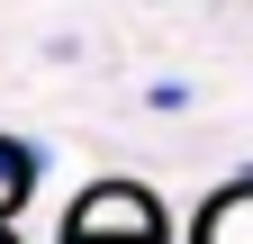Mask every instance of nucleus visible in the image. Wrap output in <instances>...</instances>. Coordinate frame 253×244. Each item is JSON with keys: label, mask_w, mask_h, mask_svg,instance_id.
<instances>
[{"label": "nucleus", "mask_w": 253, "mask_h": 244, "mask_svg": "<svg viewBox=\"0 0 253 244\" xmlns=\"http://www.w3.org/2000/svg\"><path fill=\"white\" fill-rule=\"evenodd\" d=\"M163 199L145 181H90L63 217V244H163Z\"/></svg>", "instance_id": "f257e3e1"}, {"label": "nucleus", "mask_w": 253, "mask_h": 244, "mask_svg": "<svg viewBox=\"0 0 253 244\" xmlns=\"http://www.w3.org/2000/svg\"><path fill=\"white\" fill-rule=\"evenodd\" d=\"M190 244H253V172H235L226 190H208L199 226H190Z\"/></svg>", "instance_id": "f03ea898"}, {"label": "nucleus", "mask_w": 253, "mask_h": 244, "mask_svg": "<svg viewBox=\"0 0 253 244\" xmlns=\"http://www.w3.org/2000/svg\"><path fill=\"white\" fill-rule=\"evenodd\" d=\"M37 172H45V145H27V136H0V226H9L18 208H27Z\"/></svg>", "instance_id": "7ed1b4c3"}, {"label": "nucleus", "mask_w": 253, "mask_h": 244, "mask_svg": "<svg viewBox=\"0 0 253 244\" xmlns=\"http://www.w3.org/2000/svg\"><path fill=\"white\" fill-rule=\"evenodd\" d=\"M145 109H163V118H181V109H190V81H145Z\"/></svg>", "instance_id": "20e7f679"}]
</instances>
